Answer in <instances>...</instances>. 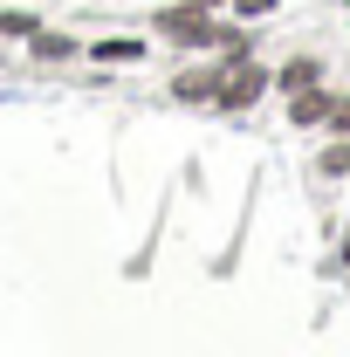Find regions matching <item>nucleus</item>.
<instances>
[{
	"mask_svg": "<svg viewBox=\"0 0 350 357\" xmlns=\"http://www.w3.org/2000/svg\"><path fill=\"white\" fill-rule=\"evenodd\" d=\"M268 89H275V69L268 62H254V55H241V62H227L220 69V96L213 110H227V117H241V110H254Z\"/></svg>",
	"mask_w": 350,
	"mask_h": 357,
	"instance_id": "1",
	"label": "nucleus"
},
{
	"mask_svg": "<svg viewBox=\"0 0 350 357\" xmlns=\"http://www.w3.org/2000/svg\"><path fill=\"white\" fill-rule=\"evenodd\" d=\"M220 69H227V62H192V69H178L172 76V103H199V110H206V103H213L220 96Z\"/></svg>",
	"mask_w": 350,
	"mask_h": 357,
	"instance_id": "2",
	"label": "nucleus"
},
{
	"mask_svg": "<svg viewBox=\"0 0 350 357\" xmlns=\"http://www.w3.org/2000/svg\"><path fill=\"white\" fill-rule=\"evenodd\" d=\"M330 96H337L330 83H309V89H296V96H282V103H289V124H296V131H323Z\"/></svg>",
	"mask_w": 350,
	"mask_h": 357,
	"instance_id": "3",
	"label": "nucleus"
},
{
	"mask_svg": "<svg viewBox=\"0 0 350 357\" xmlns=\"http://www.w3.org/2000/svg\"><path fill=\"white\" fill-rule=\"evenodd\" d=\"M309 83H323V55H316V48L289 55V62L275 69V89H282V96H296V89H309Z\"/></svg>",
	"mask_w": 350,
	"mask_h": 357,
	"instance_id": "4",
	"label": "nucleus"
},
{
	"mask_svg": "<svg viewBox=\"0 0 350 357\" xmlns=\"http://www.w3.org/2000/svg\"><path fill=\"white\" fill-rule=\"evenodd\" d=\"M28 48H35V62H76V55H83V42H76V35H62V28H35Z\"/></svg>",
	"mask_w": 350,
	"mask_h": 357,
	"instance_id": "5",
	"label": "nucleus"
},
{
	"mask_svg": "<svg viewBox=\"0 0 350 357\" xmlns=\"http://www.w3.org/2000/svg\"><path fill=\"white\" fill-rule=\"evenodd\" d=\"M83 55H89V62H117V69H124V62H144L151 48L137 42V35H103V42H89Z\"/></svg>",
	"mask_w": 350,
	"mask_h": 357,
	"instance_id": "6",
	"label": "nucleus"
},
{
	"mask_svg": "<svg viewBox=\"0 0 350 357\" xmlns=\"http://www.w3.org/2000/svg\"><path fill=\"white\" fill-rule=\"evenodd\" d=\"M344 172H350V137L330 131V137H323V151H316V178H344Z\"/></svg>",
	"mask_w": 350,
	"mask_h": 357,
	"instance_id": "7",
	"label": "nucleus"
},
{
	"mask_svg": "<svg viewBox=\"0 0 350 357\" xmlns=\"http://www.w3.org/2000/svg\"><path fill=\"white\" fill-rule=\"evenodd\" d=\"M323 131H344V137H350V89H337V96H330V117H323Z\"/></svg>",
	"mask_w": 350,
	"mask_h": 357,
	"instance_id": "8",
	"label": "nucleus"
},
{
	"mask_svg": "<svg viewBox=\"0 0 350 357\" xmlns=\"http://www.w3.org/2000/svg\"><path fill=\"white\" fill-rule=\"evenodd\" d=\"M227 7H234L241 21H261V14H275V7H282V0H227Z\"/></svg>",
	"mask_w": 350,
	"mask_h": 357,
	"instance_id": "9",
	"label": "nucleus"
},
{
	"mask_svg": "<svg viewBox=\"0 0 350 357\" xmlns=\"http://www.w3.org/2000/svg\"><path fill=\"white\" fill-rule=\"evenodd\" d=\"M0 35H35V21L28 14H0Z\"/></svg>",
	"mask_w": 350,
	"mask_h": 357,
	"instance_id": "10",
	"label": "nucleus"
},
{
	"mask_svg": "<svg viewBox=\"0 0 350 357\" xmlns=\"http://www.w3.org/2000/svg\"><path fill=\"white\" fill-rule=\"evenodd\" d=\"M337 261H344V268H350V220H344V248H337Z\"/></svg>",
	"mask_w": 350,
	"mask_h": 357,
	"instance_id": "11",
	"label": "nucleus"
},
{
	"mask_svg": "<svg viewBox=\"0 0 350 357\" xmlns=\"http://www.w3.org/2000/svg\"><path fill=\"white\" fill-rule=\"evenodd\" d=\"M192 7H206V14H220V7H227V0H192Z\"/></svg>",
	"mask_w": 350,
	"mask_h": 357,
	"instance_id": "12",
	"label": "nucleus"
},
{
	"mask_svg": "<svg viewBox=\"0 0 350 357\" xmlns=\"http://www.w3.org/2000/svg\"><path fill=\"white\" fill-rule=\"evenodd\" d=\"M344 7H350V0H344Z\"/></svg>",
	"mask_w": 350,
	"mask_h": 357,
	"instance_id": "13",
	"label": "nucleus"
}]
</instances>
